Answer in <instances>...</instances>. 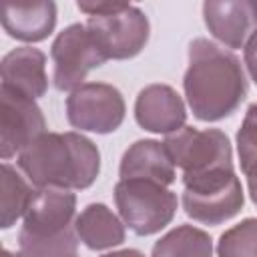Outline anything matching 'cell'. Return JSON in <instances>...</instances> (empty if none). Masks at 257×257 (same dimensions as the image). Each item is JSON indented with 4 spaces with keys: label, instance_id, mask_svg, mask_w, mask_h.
<instances>
[{
    "label": "cell",
    "instance_id": "obj_1",
    "mask_svg": "<svg viewBox=\"0 0 257 257\" xmlns=\"http://www.w3.org/2000/svg\"><path fill=\"white\" fill-rule=\"evenodd\" d=\"M183 88L191 112L203 122L231 116L247 98V76L241 60L209 38L189 44V66Z\"/></svg>",
    "mask_w": 257,
    "mask_h": 257
},
{
    "label": "cell",
    "instance_id": "obj_2",
    "mask_svg": "<svg viewBox=\"0 0 257 257\" xmlns=\"http://www.w3.org/2000/svg\"><path fill=\"white\" fill-rule=\"evenodd\" d=\"M36 189H88L100 173L98 147L82 133H44L16 159Z\"/></svg>",
    "mask_w": 257,
    "mask_h": 257
},
{
    "label": "cell",
    "instance_id": "obj_3",
    "mask_svg": "<svg viewBox=\"0 0 257 257\" xmlns=\"http://www.w3.org/2000/svg\"><path fill=\"white\" fill-rule=\"evenodd\" d=\"M76 195L66 189H36L24 215L18 247L24 257H72L78 237L74 231Z\"/></svg>",
    "mask_w": 257,
    "mask_h": 257
},
{
    "label": "cell",
    "instance_id": "obj_4",
    "mask_svg": "<svg viewBox=\"0 0 257 257\" xmlns=\"http://www.w3.org/2000/svg\"><path fill=\"white\" fill-rule=\"evenodd\" d=\"M183 209L203 225H221L243 209L245 195L235 169H219L183 179Z\"/></svg>",
    "mask_w": 257,
    "mask_h": 257
},
{
    "label": "cell",
    "instance_id": "obj_5",
    "mask_svg": "<svg viewBox=\"0 0 257 257\" xmlns=\"http://www.w3.org/2000/svg\"><path fill=\"white\" fill-rule=\"evenodd\" d=\"M114 203L122 223L137 235L147 237L165 229L177 213V195L155 181L120 179L114 185Z\"/></svg>",
    "mask_w": 257,
    "mask_h": 257
},
{
    "label": "cell",
    "instance_id": "obj_6",
    "mask_svg": "<svg viewBox=\"0 0 257 257\" xmlns=\"http://www.w3.org/2000/svg\"><path fill=\"white\" fill-rule=\"evenodd\" d=\"M165 147L185 177H197L219 169H233V149L221 128L183 126L165 137Z\"/></svg>",
    "mask_w": 257,
    "mask_h": 257
},
{
    "label": "cell",
    "instance_id": "obj_7",
    "mask_svg": "<svg viewBox=\"0 0 257 257\" xmlns=\"http://www.w3.org/2000/svg\"><path fill=\"white\" fill-rule=\"evenodd\" d=\"M50 58L54 64L52 80L58 90H74L84 84L90 70L102 66L108 58L98 46L94 34L86 24L74 22L60 30L50 46Z\"/></svg>",
    "mask_w": 257,
    "mask_h": 257
},
{
    "label": "cell",
    "instance_id": "obj_8",
    "mask_svg": "<svg viewBox=\"0 0 257 257\" xmlns=\"http://www.w3.org/2000/svg\"><path fill=\"white\" fill-rule=\"evenodd\" d=\"M126 104L120 90L106 82H84L66 96L68 124L88 133H114L124 120Z\"/></svg>",
    "mask_w": 257,
    "mask_h": 257
},
{
    "label": "cell",
    "instance_id": "obj_9",
    "mask_svg": "<svg viewBox=\"0 0 257 257\" xmlns=\"http://www.w3.org/2000/svg\"><path fill=\"white\" fill-rule=\"evenodd\" d=\"M86 26L108 60H126L137 56L149 42L151 34L147 14L128 2L118 12L88 16Z\"/></svg>",
    "mask_w": 257,
    "mask_h": 257
},
{
    "label": "cell",
    "instance_id": "obj_10",
    "mask_svg": "<svg viewBox=\"0 0 257 257\" xmlns=\"http://www.w3.org/2000/svg\"><path fill=\"white\" fill-rule=\"evenodd\" d=\"M46 133V118L36 100L0 86V157L20 155Z\"/></svg>",
    "mask_w": 257,
    "mask_h": 257
},
{
    "label": "cell",
    "instance_id": "obj_11",
    "mask_svg": "<svg viewBox=\"0 0 257 257\" xmlns=\"http://www.w3.org/2000/svg\"><path fill=\"white\" fill-rule=\"evenodd\" d=\"M203 20L209 32L227 48H245L257 32L255 0H207L203 2Z\"/></svg>",
    "mask_w": 257,
    "mask_h": 257
},
{
    "label": "cell",
    "instance_id": "obj_12",
    "mask_svg": "<svg viewBox=\"0 0 257 257\" xmlns=\"http://www.w3.org/2000/svg\"><path fill=\"white\" fill-rule=\"evenodd\" d=\"M135 118L141 128L173 135L185 126L187 108L181 94L169 84H149L135 100Z\"/></svg>",
    "mask_w": 257,
    "mask_h": 257
},
{
    "label": "cell",
    "instance_id": "obj_13",
    "mask_svg": "<svg viewBox=\"0 0 257 257\" xmlns=\"http://www.w3.org/2000/svg\"><path fill=\"white\" fill-rule=\"evenodd\" d=\"M0 72L4 88L32 100L44 96L48 90L46 56L40 48L18 46L10 50L0 62Z\"/></svg>",
    "mask_w": 257,
    "mask_h": 257
},
{
    "label": "cell",
    "instance_id": "obj_14",
    "mask_svg": "<svg viewBox=\"0 0 257 257\" xmlns=\"http://www.w3.org/2000/svg\"><path fill=\"white\" fill-rule=\"evenodd\" d=\"M175 169L177 167L165 143L155 139H141L124 151L118 175L120 179H147L169 187L177 181Z\"/></svg>",
    "mask_w": 257,
    "mask_h": 257
},
{
    "label": "cell",
    "instance_id": "obj_15",
    "mask_svg": "<svg viewBox=\"0 0 257 257\" xmlns=\"http://www.w3.org/2000/svg\"><path fill=\"white\" fill-rule=\"evenodd\" d=\"M56 26V4L50 0L2 6V28L8 36L22 42L46 40Z\"/></svg>",
    "mask_w": 257,
    "mask_h": 257
},
{
    "label": "cell",
    "instance_id": "obj_16",
    "mask_svg": "<svg viewBox=\"0 0 257 257\" xmlns=\"http://www.w3.org/2000/svg\"><path fill=\"white\" fill-rule=\"evenodd\" d=\"M74 231L78 241L92 251L112 249L124 241V223L104 203L86 205L74 219Z\"/></svg>",
    "mask_w": 257,
    "mask_h": 257
},
{
    "label": "cell",
    "instance_id": "obj_17",
    "mask_svg": "<svg viewBox=\"0 0 257 257\" xmlns=\"http://www.w3.org/2000/svg\"><path fill=\"white\" fill-rule=\"evenodd\" d=\"M151 257H213V239L199 227L179 225L153 245Z\"/></svg>",
    "mask_w": 257,
    "mask_h": 257
},
{
    "label": "cell",
    "instance_id": "obj_18",
    "mask_svg": "<svg viewBox=\"0 0 257 257\" xmlns=\"http://www.w3.org/2000/svg\"><path fill=\"white\" fill-rule=\"evenodd\" d=\"M28 185L24 177L10 165L2 163V205H0V227L10 229L20 217H24L34 201L36 189Z\"/></svg>",
    "mask_w": 257,
    "mask_h": 257
},
{
    "label": "cell",
    "instance_id": "obj_19",
    "mask_svg": "<svg viewBox=\"0 0 257 257\" xmlns=\"http://www.w3.org/2000/svg\"><path fill=\"white\" fill-rule=\"evenodd\" d=\"M217 257H257V219L247 217L221 233Z\"/></svg>",
    "mask_w": 257,
    "mask_h": 257
},
{
    "label": "cell",
    "instance_id": "obj_20",
    "mask_svg": "<svg viewBox=\"0 0 257 257\" xmlns=\"http://www.w3.org/2000/svg\"><path fill=\"white\" fill-rule=\"evenodd\" d=\"M237 155L243 175L257 169V102L247 108L237 131Z\"/></svg>",
    "mask_w": 257,
    "mask_h": 257
},
{
    "label": "cell",
    "instance_id": "obj_21",
    "mask_svg": "<svg viewBox=\"0 0 257 257\" xmlns=\"http://www.w3.org/2000/svg\"><path fill=\"white\" fill-rule=\"evenodd\" d=\"M78 10L88 14V16H104V14H112L118 12L120 8L126 6V2H76Z\"/></svg>",
    "mask_w": 257,
    "mask_h": 257
},
{
    "label": "cell",
    "instance_id": "obj_22",
    "mask_svg": "<svg viewBox=\"0 0 257 257\" xmlns=\"http://www.w3.org/2000/svg\"><path fill=\"white\" fill-rule=\"evenodd\" d=\"M243 58H245V66H247L253 82L257 84V32L247 40V44L243 48Z\"/></svg>",
    "mask_w": 257,
    "mask_h": 257
},
{
    "label": "cell",
    "instance_id": "obj_23",
    "mask_svg": "<svg viewBox=\"0 0 257 257\" xmlns=\"http://www.w3.org/2000/svg\"><path fill=\"white\" fill-rule=\"evenodd\" d=\"M247 177V189H249V197L253 201V205L257 207V169H253L251 173L245 175Z\"/></svg>",
    "mask_w": 257,
    "mask_h": 257
},
{
    "label": "cell",
    "instance_id": "obj_24",
    "mask_svg": "<svg viewBox=\"0 0 257 257\" xmlns=\"http://www.w3.org/2000/svg\"><path fill=\"white\" fill-rule=\"evenodd\" d=\"M100 257H145V253H141L139 249H120V251H110L104 253Z\"/></svg>",
    "mask_w": 257,
    "mask_h": 257
},
{
    "label": "cell",
    "instance_id": "obj_25",
    "mask_svg": "<svg viewBox=\"0 0 257 257\" xmlns=\"http://www.w3.org/2000/svg\"><path fill=\"white\" fill-rule=\"evenodd\" d=\"M2 257H24V255L22 253H12L8 249H2Z\"/></svg>",
    "mask_w": 257,
    "mask_h": 257
},
{
    "label": "cell",
    "instance_id": "obj_26",
    "mask_svg": "<svg viewBox=\"0 0 257 257\" xmlns=\"http://www.w3.org/2000/svg\"><path fill=\"white\" fill-rule=\"evenodd\" d=\"M72 257H76V255H72Z\"/></svg>",
    "mask_w": 257,
    "mask_h": 257
}]
</instances>
